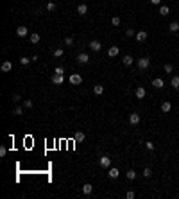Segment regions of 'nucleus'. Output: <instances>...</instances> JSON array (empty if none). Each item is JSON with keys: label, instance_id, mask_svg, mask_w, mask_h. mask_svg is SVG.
<instances>
[{"label": "nucleus", "instance_id": "1", "mask_svg": "<svg viewBox=\"0 0 179 199\" xmlns=\"http://www.w3.org/2000/svg\"><path fill=\"white\" fill-rule=\"evenodd\" d=\"M149 66H150V59L149 57H140L138 59V68L140 70H147Z\"/></svg>", "mask_w": 179, "mask_h": 199}, {"label": "nucleus", "instance_id": "2", "mask_svg": "<svg viewBox=\"0 0 179 199\" xmlns=\"http://www.w3.org/2000/svg\"><path fill=\"white\" fill-rule=\"evenodd\" d=\"M68 81H70V84L77 86V84H81V83H83V77L79 75V74H72V75L68 77Z\"/></svg>", "mask_w": 179, "mask_h": 199}, {"label": "nucleus", "instance_id": "3", "mask_svg": "<svg viewBox=\"0 0 179 199\" xmlns=\"http://www.w3.org/2000/svg\"><path fill=\"white\" fill-rule=\"evenodd\" d=\"M118 176H120V170H118L116 167H109V170H108V178L109 180H116Z\"/></svg>", "mask_w": 179, "mask_h": 199}, {"label": "nucleus", "instance_id": "4", "mask_svg": "<svg viewBox=\"0 0 179 199\" xmlns=\"http://www.w3.org/2000/svg\"><path fill=\"white\" fill-rule=\"evenodd\" d=\"M98 163H100V167H111V158L109 156H100V160H98Z\"/></svg>", "mask_w": 179, "mask_h": 199}, {"label": "nucleus", "instance_id": "5", "mask_svg": "<svg viewBox=\"0 0 179 199\" xmlns=\"http://www.w3.org/2000/svg\"><path fill=\"white\" fill-rule=\"evenodd\" d=\"M88 61H90V56L84 54V52H81V54L77 56V63H79V65H86Z\"/></svg>", "mask_w": 179, "mask_h": 199}, {"label": "nucleus", "instance_id": "6", "mask_svg": "<svg viewBox=\"0 0 179 199\" xmlns=\"http://www.w3.org/2000/svg\"><path fill=\"white\" fill-rule=\"evenodd\" d=\"M16 34H18L20 38H25V36H27V34H29V29H27V27H25V25H20V27L16 29Z\"/></svg>", "mask_w": 179, "mask_h": 199}, {"label": "nucleus", "instance_id": "7", "mask_svg": "<svg viewBox=\"0 0 179 199\" xmlns=\"http://www.w3.org/2000/svg\"><path fill=\"white\" fill-rule=\"evenodd\" d=\"M152 86H154V88H158V90H161L163 86H165V81L161 77H156V79H152Z\"/></svg>", "mask_w": 179, "mask_h": 199}, {"label": "nucleus", "instance_id": "8", "mask_svg": "<svg viewBox=\"0 0 179 199\" xmlns=\"http://www.w3.org/2000/svg\"><path fill=\"white\" fill-rule=\"evenodd\" d=\"M90 49L93 50V52H98V50L102 49V43L97 41V39H93V41H90Z\"/></svg>", "mask_w": 179, "mask_h": 199}, {"label": "nucleus", "instance_id": "9", "mask_svg": "<svg viewBox=\"0 0 179 199\" xmlns=\"http://www.w3.org/2000/svg\"><path fill=\"white\" fill-rule=\"evenodd\" d=\"M52 83H54V84H63V83H65V75L54 74V75H52Z\"/></svg>", "mask_w": 179, "mask_h": 199}, {"label": "nucleus", "instance_id": "10", "mask_svg": "<svg viewBox=\"0 0 179 199\" xmlns=\"http://www.w3.org/2000/svg\"><path fill=\"white\" fill-rule=\"evenodd\" d=\"M134 95H136V97L142 101V99H143L145 95H147V91H145V88H143V86H138V88H136V91H134Z\"/></svg>", "mask_w": 179, "mask_h": 199}, {"label": "nucleus", "instance_id": "11", "mask_svg": "<svg viewBox=\"0 0 179 199\" xmlns=\"http://www.w3.org/2000/svg\"><path fill=\"white\" fill-rule=\"evenodd\" d=\"M129 122H131L132 126L140 124V113H131V115H129Z\"/></svg>", "mask_w": 179, "mask_h": 199}, {"label": "nucleus", "instance_id": "12", "mask_svg": "<svg viewBox=\"0 0 179 199\" xmlns=\"http://www.w3.org/2000/svg\"><path fill=\"white\" fill-rule=\"evenodd\" d=\"M147 31H138L136 32V39H138V41H145V39H147Z\"/></svg>", "mask_w": 179, "mask_h": 199}, {"label": "nucleus", "instance_id": "13", "mask_svg": "<svg viewBox=\"0 0 179 199\" xmlns=\"http://www.w3.org/2000/svg\"><path fill=\"white\" fill-rule=\"evenodd\" d=\"M118 52H120V49L113 45V47H109V49H108V56H109V57H115V56H118Z\"/></svg>", "mask_w": 179, "mask_h": 199}, {"label": "nucleus", "instance_id": "14", "mask_svg": "<svg viewBox=\"0 0 179 199\" xmlns=\"http://www.w3.org/2000/svg\"><path fill=\"white\" fill-rule=\"evenodd\" d=\"M11 68H13V63H11V61H4V63H2V68H0V70L7 74V72H11Z\"/></svg>", "mask_w": 179, "mask_h": 199}, {"label": "nucleus", "instance_id": "15", "mask_svg": "<svg viewBox=\"0 0 179 199\" xmlns=\"http://www.w3.org/2000/svg\"><path fill=\"white\" fill-rule=\"evenodd\" d=\"M77 13L84 16L86 13H88V5H86V4H79V5H77Z\"/></svg>", "mask_w": 179, "mask_h": 199}, {"label": "nucleus", "instance_id": "16", "mask_svg": "<svg viewBox=\"0 0 179 199\" xmlns=\"http://www.w3.org/2000/svg\"><path fill=\"white\" fill-rule=\"evenodd\" d=\"M91 190H93V187H91L90 183H84V185H83V194H84V196H90Z\"/></svg>", "mask_w": 179, "mask_h": 199}, {"label": "nucleus", "instance_id": "17", "mask_svg": "<svg viewBox=\"0 0 179 199\" xmlns=\"http://www.w3.org/2000/svg\"><path fill=\"white\" fill-rule=\"evenodd\" d=\"M74 140H75V142H84V140H86V135H84L83 131H77L75 136H74Z\"/></svg>", "mask_w": 179, "mask_h": 199}, {"label": "nucleus", "instance_id": "18", "mask_svg": "<svg viewBox=\"0 0 179 199\" xmlns=\"http://www.w3.org/2000/svg\"><path fill=\"white\" fill-rule=\"evenodd\" d=\"M170 110H172V104H170L168 101H165V102L161 104V111H163V113H168Z\"/></svg>", "mask_w": 179, "mask_h": 199}, {"label": "nucleus", "instance_id": "19", "mask_svg": "<svg viewBox=\"0 0 179 199\" xmlns=\"http://www.w3.org/2000/svg\"><path fill=\"white\" fill-rule=\"evenodd\" d=\"M93 93H95V95H102V93H104V86H102V84L93 86Z\"/></svg>", "mask_w": 179, "mask_h": 199}, {"label": "nucleus", "instance_id": "20", "mask_svg": "<svg viewBox=\"0 0 179 199\" xmlns=\"http://www.w3.org/2000/svg\"><path fill=\"white\" fill-rule=\"evenodd\" d=\"M168 31L170 32H179V22H172L168 25Z\"/></svg>", "mask_w": 179, "mask_h": 199}, {"label": "nucleus", "instance_id": "21", "mask_svg": "<svg viewBox=\"0 0 179 199\" xmlns=\"http://www.w3.org/2000/svg\"><path fill=\"white\" fill-rule=\"evenodd\" d=\"M132 61H134V59H132L131 56H125V57H122V63H124L125 66H131V65H132Z\"/></svg>", "mask_w": 179, "mask_h": 199}, {"label": "nucleus", "instance_id": "22", "mask_svg": "<svg viewBox=\"0 0 179 199\" xmlns=\"http://www.w3.org/2000/svg\"><path fill=\"white\" fill-rule=\"evenodd\" d=\"M31 43H39V34H38V32H32V34H31Z\"/></svg>", "mask_w": 179, "mask_h": 199}, {"label": "nucleus", "instance_id": "23", "mask_svg": "<svg viewBox=\"0 0 179 199\" xmlns=\"http://www.w3.org/2000/svg\"><path fill=\"white\" fill-rule=\"evenodd\" d=\"M170 86H172V88H179V77H177V75H174V77H172Z\"/></svg>", "mask_w": 179, "mask_h": 199}, {"label": "nucleus", "instance_id": "24", "mask_svg": "<svg viewBox=\"0 0 179 199\" xmlns=\"http://www.w3.org/2000/svg\"><path fill=\"white\" fill-rule=\"evenodd\" d=\"M160 15L161 16H167L168 15V5H161V7H160Z\"/></svg>", "mask_w": 179, "mask_h": 199}, {"label": "nucleus", "instance_id": "25", "mask_svg": "<svg viewBox=\"0 0 179 199\" xmlns=\"http://www.w3.org/2000/svg\"><path fill=\"white\" fill-rule=\"evenodd\" d=\"M52 56H54V57H63V49H54Z\"/></svg>", "mask_w": 179, "mask_h": 199}, {"label": "nucleus", "instance_id": "26", "mask_svg": "<svg viewBox=\"0 0 179 199\" xmlns=\"http://www.w3.org/2000/svg\"><path fill=\"white\" fill-rule=\"evenodd\" d=\"M125 176H127V180H134V178H136V172L134 170H127V172H125Z\"/></svg>", "mask_w": 179, "mask_h": 199}, {"label": "nucleus", "instance_id": "27", "mask_svg": "<svg viewBox=\"0 0 179 199\" xmlns=\"http://www.w3.org/2000/svg\"><path fill=\"white\" fill-rule=\"evenodd\" d=\"M143 176H145V178H150V176H152V169H150V167H145V169H143Z\"/></svg>", "mask_w": 179, "mask_h": 199}, {"label": "nucleus", "instance_id": "28", "mask_svg": "<svg viewBox=\"0 0 179 199\" xmlns=\"http://www.w3.org/2000/svg\"><path fill=\"white\" fill-rule=\"evenodd\" d=\"M111 25L118 27V25H120V18H118V16H113V18H111Z\"/></svg>", "mask_w": 179, "mask_h": 199}, {"label": "nucleus", "instance_id": "29", "mask_svg": "<svg viewBox=\"0 0 179 199\" xmlns=\"http://www.w3.org/2000/svg\"><path fill=\"white\" fill-rule=\"evenodd\" d=\"M31 61H32L31 57H20V63H22V65H25V66H27V65H29Z\"/></svg>", "mask_w": 179, "mask_h": 199}, {"label": "nucleus", "instance_id": "30", "mask_svg": "<svg viewBox=\"0 0 179 199\" xmlns=\"http://www.w3.org/2000/svg\"><path fill=\"white\" fill-rule=\"evenodd\" d=\"M54 74H61V75H65V68H63V66H56V68H54Z\"/></svg>", "mask_w": 179, "mask_h": 199}, {"label": "nucleus", "instance_id": "31", "mask_svg": "<svg viewBox=\"0 0 179 199\" xmlns=\"http://www.w3.org/2000/svg\"><path fill=\"white\" fill-rule=\"evenodd\" d=\"M22 113H23V108H20V106H18V108H15V111H13V115H16V117L22 115Z\"/></svg>", "mask_w": 179, "mask_h": 199}, {"label": "nucleus", "instance_id": "32", "mask_svg": "<svg viewBox=\"0 0 179 199\" xmlns=\"http://www.w3.org/2000/svg\"><path fill=\"white\" fill-rule=\"evenodd\" d=\"M125 197H127V199H134V192H132V190H127V192H125Z\"/></svg>", "mask_w": 179, "mask_h": 199}, {"label": "nucleus", "instance_id": "33", "mask_svg": "<svg viewBox=\"0 0 179 199\" xmlns=\"http://www.w3.org/2000/svg\"><path fill=\"white\" fill-rule=\"evenodd\" d=\"M163 70H165V72H167V74H170V72H172V70H174V68H172V65H168V63H167V65H165V66H163Z\"/></svg>", "mask_w": 179, "mask_h": 199}, {"label": "nucleus", "instance_id": "34", "mask_svg": "<svg viewBox=\"0 0 179 199\" xmlns=\"http://www.w3.org/2000/svg\"><path fill=\"white\" fill-rule=\"evenodd\" d=\"M145 147H147L149 151H154V144L152 142H145Z\"/></svg>", "mask_w": 179, "mask_h": 199}, {"label": "nucleus", "instance_id": "35", "mask_svg": "<svg viewBox=\"0 0 179 199\" xmlns=\"http://www.w3.org/2000/svg\"><path fill=\"white\" fill-rule=\"evenodd\" d=\"M47 9H49V11H54V9H56V4H54V2H49V4H47Z\"/></svg>", "mask_w": 179, "mask_h": 199}, {"label": "nucleus", "instance_id": "36", "mask_svg": "<svg viewBox=\"0 0 179 199\" xmlns=\"http://www.w3.org/2000/svg\"><path fill=\"white\" fill-rule=\"evenodd\" d=\"M65 43L68 45V47H72V45H74V38H66V39H65Z\"/></svg>", "mask_w": 179, "mask_h": 199}, {"label": "nucleus", "instance_id": "37", "mask_svg": "<svg viewBox=\"0 0 179 199\" xmlns=\"http://www.w3.org/2000/svg\"><path fill=\"white\" fill-rule=\"evenodd\" d=\"M125 34H127V36H136V32H134V29H127V31H125Z\"/></svg>", "mask_w": 179, "mask_h": 199}, {"label": "nucleus", "instance_id": "38", "mask_svg": "<svg viewBox=\"0 0 179 199\" xmlns=\"http://www.w3.org/2000/svg\"><path fill=\"white\" fill-rule=\"evenodd\" d=\"M5 152H7V149H5V147H4V145H2V147H0V156H2V158H4V156H5Z\"/></svg>", "mask_w": 179, "mask_h": 199}, {"label": "nucleus", "instance_id": "39", "mask_svg": "<svg viewBox=\"0 0 179 199\" xmlns=\"http://www.w3.org/2000/svg\"><path fill=\"white\" fill-rule=\"evenodd\" d=\"M23 106L25 108H32V101H23Z\"/></svg>", "mask_w": 179, "mask_h": 199}, {"label": "nucleus", "instance_id": "40", "mask_svg": "<svg viewBox=\"0 0 179 199\" xmlns=\"http://www.w3.org/2000/svg\"><path fill=\"white\" fill-rule=\"evenodd\" d=\"M149 2H150L152 5H160V4H161V0H149Z\"/></svg>", "mask_w": 179, "mask_h": 199}, {"label": "nucleus", "instance_id": "41", "mask_svg": "<svg viewBox=\"0 0 179 199\" xmlns=\"http://www.w3.org/2000/svg\"><path fill=\"white\" fill-rule=\"evenodd\" d=\"M13 101L18 102V101H20V93H15V95H13Z\"/></svg>", "mask_w": 179, "mask_h": 199}]
</instances>
